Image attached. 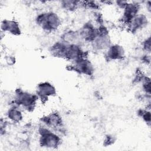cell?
<instances>
[{"instance_id": "9c48e42d", "label": "cell", "mask_w": 151, "mask_h": 151, "mask_svg": "<svg viewBox=\"0 0 151 151\" xmlns=\"http://www.w3.org/2000/svg\"><path fill=\"white\" fill-rule=\"evenodd\" d=\"M149 24L150 18L149 15L141 12L135 16L126 27L130 33L135 34L147 28Z\"/></svg>"}, {"instance_id": "52a82bcc", "label": "cell", "mask_w": 151, "mask_h": 151, "mask_svg": "<svg viewBox=\"0 0 151 151\" xmlns=\"http://www.w3.org/2000/svg\"><path fill=\"white\" fill-rule=\"evenodd\" d=\"M41 124L46 126L61 136L65 132L63 119L61 115L57 111L51 112L40 119Z\"/></svg>"}, {"instance_id": "cb8c5ba5", "label": "cell", "mask_w": 151, "mask_h": 151, "mask_svg": "<svg viewBox=\"0 0 151 151\" xmlns=\"http://www.w3.org/2000/svg\"><path fill=\"white\" fill-rule=\"evenodd\" d=\"M142 6H145L146 9V14L148 15H150L151 12V1H142Z\"/></svg>"}, {"instance_id": "ba28073f", "label": "cell", "mask_w": 151, "mask_h": 151, "mask_svg": "<svg viewBox=\"0 0 151 151\" xmlns=\"http://www.w3.org/2000/svg\"><path fill=\"white\" fill-rule=\"evenodd\" d=\"M142 1H128L122 10L121 24L126 27L135 16L142 12Z\"/></svg>"}, {"instance_id": "603a6c76", "label": "cell", "mask_w": 151, "mask_h": 151, "mask_svg": "<svg viewBox=\"0 0 151 151\" xmlns=\"http://www.w3.org/2000/svg\"><path fill=\"white\" fill-rule=\"evenodd\" d=\"M113 3H114L115 5L119 9L122 10L127 5V4L128 3V1H116L115 2H113Z\"/></svg>"}, {"instance_id": "d6986e66", "label": "cell", "mask_w": 151, "mask_h": 151, "mask_svg": "<svg viewBox=\"0 0 151 151\" xmlns=\"http://www.w3.org/2000/svg\"><path fill=\"white\" fill-rule=\"evenodd\" d=\"M140 47L143 52V53L150 54L151 51V37L150 35H149L146 36L140 43Z\"/></svg>"}, {"instance_id": "44dd1931", "label": "cell", "mask_w": 151, "mask_h": 151, "mask_svg": "<svg viewBox=\"0 0 151 151\" xmlns=\"http://www.w3.org/2000/svg\"><path fill=\"white\" fill-rule=\"evenodd\" d=\"M9 123L5 117L3 118L2 117L0 120V133L1 135L2 136L3 134H5L6 132V129L8 126V124Z\"/></svg>"}, {"instance_id": "7c38bea8", "label": "cell", "mask_w": 151, "mask_h": 151, "mask_svg": "<svg viewBox=\"0 0 151 151\" xmlns=\"http://www.w3.org/2000/svg\"><path fill=\"white\" fill-rule=\"evenodd\" d=\"M103 53L105 59L109 61H122L126 56L125 48L118 43H111Z\"/></svg>"}, {"instance_id": "2e32d148", "label": "cell", "mask_w": 151, "mask_h": 151, "mask_svg": "<svg viewBox=\"0 0 151 151\" xmlns=\"http://www.w3.org/2000/svg\"><path fill=\"white\" fill-rule=\"evenodd\" d=\"M59 5L61 8L64 11L73 12L83 6V1L76 0H63L59 2Z\"/></svg>"}, {"instance_id": "277c9868", "label": "cell", "mask_w": 151, "mask_h": 151, "mask_svg": "<svg viewBox=\"0 0 151 151\" xmlns=\"http://www.w3.org/2000/svg\"><path fill=\"white\" fill-rule=\"evenodd\" d=\"M109 29L104 24H98V32L94 39L89 44L94 52H104L111 44Z\"/></svg>"}, {"instance_id": "5b68a950", "label": "cell", "mask_w": 151, "mask_h": 151, "mask_svg": "<svg viewBox=\"0 0 151 151\" xmlns=\"http://www.w3.org/2000/svg\"><path fill=\"white\" fill-rule=\"evenodd\" d=\"M67 69L78 74L91 77L95 73V67L88 57H83L75 61L71 62Z\"/></svg>"}, {"instance_id": "8fae6325", "label": "cell", "mask_w": 151, "mask_h": 151, "mask_svg": "<svg viewBox=\"0 0 151 151\" xmlns=\"http://www.w3.org/2000/svg\"><path fill=\"white\" fill-rule=\"evenodd\" d=\"M80 37L84 44H90L98 32V24L91 21L85 22L78 29Z\"/></svg>"}, {"instance_id": "4fadbf2b", "label": "cell", "mask_w": 151, "mask_h": 151, "mask_svg": "<svg viewBox=\"0 0 151 151\" xmlns=\"http://www.w3.org/2000/svg\"><path fill=\"white\" fill-rule=\"evenodd\" d=\"M0 28L2 33H7L13 36H19L22 34L20 24L15 19L4 18L2 19Z\"/></svg>"}, {"instance_id": "ac0fdd59", "label": "cell", "mask_w": 151, "mask_h": 151, "mask_svg": "<svg viewBox=\"0 0 151 151\" xmlns=\"http://www.w3.org/2000/svg\"><path fill=\"white\" fill-rule=\"evenodd\" d=\"M137 116L140 117L142 120L150 127L151 124V113L150 108L146 107L144 109H140L137 111Z\"/></svg>"}, {"instance_id": "ffe728a7", "label": "cell", "mask_w": 151, "mask_h": 151, "mask_svg": "<svg viewBox=\"0 0 151 151\" xmlns=\"http://www.w3.org/2000/svg\"><path fill=\"white\" fill-rule=\"evenodd\" d=\"M4 60L5 64L9 67L13 66L16 63V58L15 56L9 54L5 55Z\"/></svg>"}, {"instance_id": "7402d4cb", "label": "cell", "mask_w": 151, "mask_h": 151, "mask_svg": "<svg viewBox=\"0 0 151 151\" xmlns=\"http://www.w3.org/2000/svg\"><path fill=\"white\" fill-rule=\"evenodd\" d=\"M116 141L115 137L111 134H107L104 139L103 145L106 146H110L113 145Z\"/></svg>"}, {"instance_id": "3957f363", "label": "cell", "mask_w": 151, "mask_h": 151, "mask_svg": "<svg viewBox=\"0 0 151 151\" xmlns=\"http://www.w3.org/2000/svg\"><path fill=\"white\" fill-rule=\"evenodd\" d=\"M38 143L42 147L56 149L61 144V136L46 126L41 124L38 128Z\"/></svg>"}, {"instance_id": "8992f818", "label": "cell", "mask_w": 151, "mask_h": 151, "mask_svg": "<svg viewBox=\"0 0 151 151\" xmlns=\"http://www.w3.org/2000/svg\"><path fill=\"white\" fill-rule=\"evenodd\" d=\"M87 51L85 50L83 45L67 44L63 42L60 58L71 63L83 57H87Z\"/></svg>"}, {"instance_id": "5bb4252c", "label": "cell", "mask_w": 151, "mask_h": 151, "mask_svg": "<svg viewBox=\"0 0 151 151\" xmlns=\"http://www.w3.org/2000/svg\"><path fill=\"white\" fill-rule=\"evenodd\" d=\"M5 117L9 122L14 124L21 123L24 117L23 110L15 104H10L5 111Z\"/></svg>"}, {"instance_id": "7a4b0ae2", "label": "cell", "mask_w": 151, "mask_h": 151, "mask_svg": "<svg viewBox=\"0 0 151 151\" xmlns=\"http://www.w3.org/2000/svg\"><path fill=\"white\" fill-rule=\"evenodd\" d=\"M39 99L37 94L17 88L15 90L11 103L19 106L23 110L32 112L37 107Z\"/></svg>"}, {"instance_id": "30bf717a", "label": "cell", "mask_w": 151, "mask_h": 151, "mask_svg": "<svg viewBox=\"0 0 151 151\" xmlns=\"http://www.w3.org/2000/svg\"><path fill=\"white\" fill-rule=\"evenodd\" d=\"M35 93L41 101H47L50 97L57 96V90L55 86L50 81H44L37 84Z\"/></svg>"}, {"instance_id": "9a60e30c", "label": "cell", "mask_w": 151, "mask_h": 151, "mask_svg": "<svg viewBox=\"0 0 151 151\" xmlns=\"http://www.w3.org/2000/svg\"><path fill=\"white\" fill-rule=\"evenodd\" d=\"M59 40L67 44H79L83 46L85 45L80 37L78 29H68L64 31L61 34Z\"/></svg>"}, {"instance_id": "e0dca14e", "label": "cell", "mask_w": 151, "mask_h": 151, "mask_svg": "<svg viewBox=\"0 0 151 151\" xmlns=\"http://www.w3.org/2000/svg\"><path fill=\"white\" fill-rule=\"evenodd\" d=\"M140 84L142 94L145 96H149L151 94V83L149 76L144 74L139 83Z\"/></svg>"}, {"instance_id": "6da1fadb", "label": "cell", "mask_w": 151, "mask_h": 151, "mask_svg": "<svg viewBox=\"0 0 151 151\" xmlns=\"http://www.w3.org/2000/svg\"><path fill=\"white\" fill-rule=\"evenodd\" d=\"M34 22L38 27L47 33L55 32L62 25L60 15L54 11H45L38 13L35 17Z\"/></svg>"}]
</instances>
